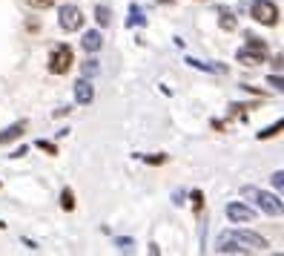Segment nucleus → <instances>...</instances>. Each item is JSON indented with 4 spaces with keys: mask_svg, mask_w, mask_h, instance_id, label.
Wrapping results in <instances>:
<instances>
[{
    "mask_svg": "<svg viewBox=\"0 0 284 256\" xmlns=\"http://www.w3.org/2000/svg\"><path fill=\"white\" fill-rule=\"evenodd\" d=\"M264 58H267V44L258 41V37H247V44L235 52V61L244 66H258L264 64Z\"/></svg>",
    "mask_w": 284,
    "mask_h": 256,
    "instance_id": "nucleus-1",
    "label": "nucleus"
},
{
    "mask_svg": "<svg viewBox=\"0 0 284 256\" xmlns=\"http://www.w3.org/2000/svg\"><path fill=\"white\" fill-rule=\"evenodd\" d=\"M244 196L253 199L255 207H258L261 213H267V216H281V213H284V202H278V196H273V193H267V190L244 187Z\"/></svg>",
    "mask_w": 284,
    "mask_h": 256,
    "instance_id": "nucleus-2",
    "label": "nucleus"
},
{
    "mask_svg": "<svg viewBox=\"0 0 284 256\" xmlns=\"http://www.w3.org/2000/svg\"><path fill=\"white\" fill-rule=\"evenodd\" d=\"M75 64V52L69 44H58L49 52V72L52 75H66Z\"/></svg>",
    "mask_w": 284,
    "mask_h": 256,
    "instance_id": "nucleus-3",
    "label": "nucleus"
},
{
    "mask_svg": "<svg viewBox=\"0 0 284 256\" xmlns=\"http://www.w3.org/2000/svg\"><path fill=\"white\" fill-rule=\"evenodd\" d=\"M250 17L261 26H276L278 23V6L273 0H253L250 3Z\"/></svg>",
    "mask_w": 284,
    "mask_h": 256,
    "instance_id": "nucleus-4",
    "label": "nucleus"
},
{
    "mask_svg": "<svg viewBox=\"0 0 284 256\" xmlns=\"http://www.w3.org/2000/svg\"><path fill=\"white\" fill-rule=\"evenodd\" d=\"M58 23L63 32H78L83 29V12L78 6H72V3H63L58 9Z\"/></svg>",
    "mask_w": 284,
    "mask_h": 256,
    "instance_id": "nucleus-5",
    "label": "nucleus"
},
{
    "mask_svg": "<svg viewBox=\"0 0 284 256\" xmlns=\"http://www.w3.org/2000/svg\"><path fill=\"white\" fill-rule=\"evenodd\" d=\"M227 236L235 239L238 245H244L247 250H267L270 248V242L261 233H253V230H227Z\"/></svg>",
    "mask_w": 284,
    "mask_h": 256,
    "instance_id": "nucleus-6",
    "label": "nucleus"
},
{
    "mask_svg": "<svg viewBox=\"0 0 284 256\" xmlns=\"http://www.w3.org/2000/svg\"><path fill=\"white\" fill-rule=\"evenodd\" d=\"M75 101H78L80 107H89V104L95 101V87H92V78H80L78 84H75Z\"/></svg>",
    "mask_w": 284,
    "mask_h": 256,
    "instance_id": "nucleus-7",
    "label": "nucleus"
},
{
    "mask_svg": "<svg viewBox=\"0 0 284 256\" xmlns=\"http://www.w3.org/2000/svg\"><path fill=\"white\" fill-rule=\"evenodd\" d=\"M227 219L230 222H253L255 210L247 205H241V202H230V205H227Z\"/></svg>",
    "mask_w": 284,
    "mask_h": 256,
    "instance_id": "nucleus-8",
    "label": "nucleus"
},
{
    "mask_svg": "<svg viewBox=\"0 0 284 256\" xmlns=\"http://www.w3.org/2000/svg\"><path fill=\"white\" fill-rule=\"evenodd\" d=\"M26 132V121H15V124H9L6 130L0 132V147L3 144H12V141H17Z\"/></svg>",
    "mask_w": 284,
    "mask_h": 256,
    "instance_id": "nucleus-9",
    "label": "nucleus"
},
{
    "mask_svg": "<svg viewBox=\"0 0 284 256\" xmlns=\"http://www.w3.org/2000/svg\"><path fill=\"white\" fill-rule=\"evenodd\" d=\"M80 46L89 52V55H95V52L103 46V35L98 29H89V32H83V41H80Z\"/></svg>",
    "mask_w": 284,
    "mask_h": 256,
    "instance_id": "nucleus-10",
    "label": "nucleus"
},
{
    "mask_svg": "<svg viewBox=\"0 0 284 256\" xmlns=\"http://www.w3.org/2000/svg\"><path fill=\"white\" fill-rule=\"evenodd\" d=\"M187 64L192 69H201V72H210V75H227L224 64H210V61H198V58H187Z\"/></svg>",
    "mask_w": 284,
    "mask_h": 256,
    "instance_id": "nucleus-11",
    "label": "nucleus"
},
{
    "mask_svg": "<svg viewBox=\"0 0 284 256\" xmlns=\"http://www.w3.org/2000/svg\"><path fill=\"white\" fill-rule=\"evenodd\" d=\"M219 26H221V29H224V32H233L235 29V26H238V21H235V15H233V12H230V9H227V6H221L219 9Z\"/></svg>",
    "mask_w": 284,
    "mask_h": 256,
    "instance_id": "nucleus-12",
    "label": "nucleus"
},
{
    "mask_svg": "<svg viewBox=\"0 0 284 256\" xmlns=\"http://www.w3.org/2000/svg\"><path fill=\"white\" fill-rule=\"evenodd\" d=\"M278 132H284V118H278L276 124H270V127H264L261 132H258V141H267V139H276Z\"/></svg>",
    "mask_w": 284,
    "mask_h": 256,
    "instance_id": "nucleus-13",
    "label": "nucleus"
},
{
    "mask_svg": "<svg viewBox=\"0 0 284 256\" xmlns=\"http://www.w3.org/2000/svg\"><path fill=\"white\" fill-rule=\"evenodd\" d=\"M126 26H146V17H144V12H141L138 3H132L129 6V21H126Z\"/></svg>",
    "mask_w": 284,
    "mask_h": 256,
    "instance_id": "nucleus-14",
    "label": "nucleus"
},
{
    "mask_svg": "<svg viewBox=\"0 0 284 256\" xmlns=\"http://www.w3.org/2000/svg\"><path fill=\"white\" fill-rule=\"evenodd\" d=\"M60 207H63L66 213L75 210V190L72 187H63V190H60Z\"/></svg>",
    "mask_w": 284,
    "mask_h": 256,
    "instance_id": "nucleus-15",
    "label": "nucleus"
},
{
    "mask_svg": "<svg viewBox=\"0 0 284 256\" xmlns=\"http://www.w3.org/2000/svg\"><path fill=\"white\" fill-rule=\"evenodd\" d=\"M95 21H98V26H110V23H112L110 6H98V9H95Z\"/></svg>",
    "mask_w": 284,
    "mask_h": 256,
    "instance_id": "nucleus-16",
    "label": "nucleus"
},
{
    "mask_svg": "<svg viewBox=\"0 0 284 256\" xmlns=\"http://www.w3.org/2000/svg\"><path fill=\"white\" fill-rule=\"evenodd\" d=\"M98 69H101V66H98V61H95V58H86L83 64H80V72H83V78H95V75H98Z\"/></svg>",
    "mask_w": 284,
    "mask_h": 256,
    "instance_id": "nucleus-17",
    "label": "nucleus"
},
{
    "mask_svg": "<svg viewBox=\"0 0 284 256\" xmlns=\"http://www.w3.org/2000/svg\"><path fill=\"white\" fill-rule=\"evenodd\" d=\"M270 182H273V187H276L278 196H284V170H276V173L270 176Z\"/></svg>",
    "mask_w": 284,
    "mask_h": 256,
    "instance_id": "nucleus-18",
    "label": "nucleus"
},
{
    "mask_svg": "<svg viewBox=\"0 0 284 256\" xmlns=\"http://www.w3.org/2000/svg\"><path fill=\"white\" fill-rule=\"evenodd\" d=\"M35 147H37V150H43V153H49V155H58V147L52 144V141H43V139H37V141H35Z\"/></svg>",
    "mask_w": 284,
    "mask_h": 256,
    "instance_id": "nucleus-19",
    "label": "nucleus"
},
{
    "mask_svg": "<svg viewBox=\"0 0 284 256\" xmlns=\"http://www.w3.org/2000/svg\"><path fill=\"white\" fill-rule=\"evenodd\" d=\"M138 159H144L146 164H167V161H169V155H164V153H155V155H138Z\"/></svg>",
    "mask_w": 284,
    "mask_h": 256,
    "instance_id": "nucleus-20",
    "label": "nucleus"
},
{
    "mask_svg": "<svg viewBox=\"0 0 284 256\" xmlns=\"http://www.w3.org/2000/svg\"><path fill=\"white\" fill-rule=\"evenodd\" d=\"M189 199H192V210H201V207H204V193H201V190H192V196H189Z\"/></svg>",
    "mask_w": 284,
    "mask_h": 256,
    "instance_id": "nucleus-21",
    "label": "nucleus"
},
{
    "mask_svg": "<svg viewBox=\"0 0 284 256\" xmlns=\"http://www.w3.org/2000/svg\"><path fill=\"white\" fill-rule=\"evenodd\" d=\"M267 84L273 89H278V92H284V78L281 75H267Z\"/></svg>",
    "mask_w": 284,
    "mask_h": 256,
    "instance_id": "nucleus-22",
    "label": "nucleus"
},
{
    "mask_svg": "<svg viewBox=\"0 0 284 256\" xmlns=\"http://www.w3.org/2000/svg\"><path fill=\"white\" fill-rule=\"evenodd\" d=\"M32 9H52L55 6V0H26Z\"/></svg>",
    "mask_w": 284,
    "mask_h": 256,
    "instance_id": "nucleus-23",
    "label": "nucleus"
},
{
    "mask_svg": "<svg viewBox=\"0 0 284 256\" xmlns=\"http://www.w3.org/2000/svg\"><path fill=\"white\" fill-rule=\"evenodd\" d=\"M115 245H118L121 250H132V245H135V242H132V239H124V236H121V239H115Z\"/></svg>",
    "mask_w": 284,
    "mask_h": 256,
    "instance_id": "nucleus-24",
    "label": "nucleus"
},
{
    "mask_svg": "<svg viewBox=\"0 0 284 256\" xmlns=\"http://www.w3.org/2000/svg\"><path fill=\"white\" fill-rule=\"evenodd\" d=\"M63 115H69V107H60V110H55V118H63Z\"/></svg>",
    "mask_w": 284,
    "mask_h": 256,
    "instance_id": "nucleus-25",
    "label": "nucleus"
},
{
    "mask_svg": "<svg viewBox=\"0 0 284 256\" xmlns=\"http://www.w3.org/2000/svg\"><path fill=\"white\" fill-rule=\"evenodd\" d=\"M20 155H26V147H17L15 153H12V159H20Z\"/></svg>",
    "mask_w": 284,
    "mask_h": 256,
    "instance_id": "nucleus-26",
    "label": "nucleus"
},
{
    "mask_svg": "<svg viewBox=\"0 0 284 256\" xmlns=\"http://www.w3.org/2000/svg\"><path fill=\"white\" fill-rule=\"evenodd\" d=\"M158 3H172V0H158Z\"/></svg>",
    "mask_w": 284,
    "mask_h": 256,
    "instance_id": "nucleus-27",
    "label": "nucleus"
}]
</instances>
